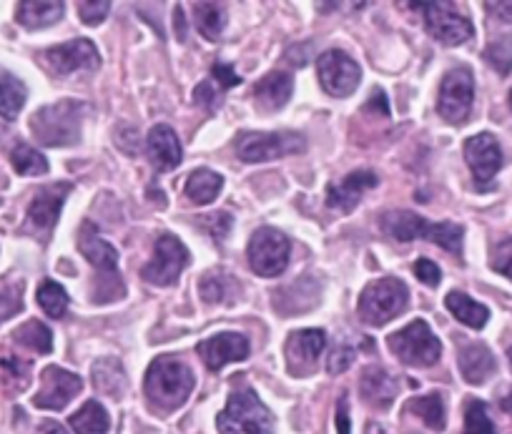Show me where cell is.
I'll return each instance as SVG.
<instances>
[{
    "mask_svg": "<svg viewBox=\"0 0 512 434\" xmlns=\"http://www.w3.org/2000/svg\"><path fill=\"white\" fill-rule=\"evenodd\" d=\"M379 226L387 236L397 241H415V239H427L432 244L442 246L450 254H462V239H465V229L460 224H452V221H427L425 216L415 214V211L407 209H392L384 211L379 216Z\"/></svg>",
    "mask_w": 512,
    "mask_h": 434,
    "instance_id": "6da1fadb",
    "label": "cell"
},
{
    "mask_svg": "<svg viewBox=\"0 0 512 434\" xmlns=\"http://www.w3.org/2000/svg\"><path fill=\"white\" fill-rule=\"evenodd\" d=\"M194 384L196 377L189 364L179 357H159L146 372V399L161 412H174L191 397Z\"/></svg>",
    "mask_w": 512,
    "mask_h": 434,
    "instance_id": "7a4b0ae2",
    "label": "cell"
},
{
    "mask_svg": "<svg viewBox=\"0 0 512 434\" xmlns=\"http://www.w3.org/2000/svg\"><path fill=\"white\" fill-rule=\"evenodd\" d=\"M83 116H86V103L66 98L53 106L38 108L31 116V131L43 146H56V149L76 146L81 141Z\"/></svg>",
    "mask_w": 512,
    "mask_h": 434,
    "instance_id": "3957f363",
    "label": "cell"
},
{
    "mask_svg": "<svg viewBox=\"0 0 512 434\" xmlns=\"http://www.w3.org/2000/svg\"><path fill=\"white\" fill-rule=\"evenodd\" d=\"M216 429L221 434H274V417L251 389H236L216 417Z\"/></svg>",
    "mask_w": 512,
    "mask_h": 434,
    "instance_id": "277c9868",
    "label": "cell"
},
{
    "mask_svg": "<svg viewBox=\"0 0 512 434\" xmlns=\"http://www.w3.org/2000/svg\"><path fill=\"white\" fill-rule=\"evenodd\" d=\"M407 302H410V292H407L405 281L395 279V276H384V279L372 281L364 289L357 312L359 319L369 327H384L405 312Z\"/></svg>",
    "mask_w": 512,
    "mask_h": 434,
    "instance_id": "5b68a950",
    "label": "cell"
},
{
    "mask_svg": "<svg viewBox=\"0 0 512 434\" xmlns=\"http://www.w3.org/2000/svg\"><path fill=\"white\" fill-rule=\"evenodd\" d=\"M307 141L297 131H244L236 136V156L246 164H264V161L284 159V156L302 154Z\"/></svg>",
    "mask_w": 512,
    "mask_h": 434,
    "instance_id": "8992f818",
    "label": "cell"
},
{
    "mask_svg": "<svg viewBox=\"0 0 512 434\" xmlns=\"http://www.w3.org/2000/svg\"><path fill=\"white\" fill-rule=\"evenodd\" d=\"M387 344H390L392 354L400 362L410 364V367H432V364H437V359L442 354L440 339L435 337L430 324L422 322V319L407 324L400 332L390 334Z\"/></svg>",
    "mask_w": 512,
    "mask_h": 434,
    "instance_id": "52a82bcc",
    "label": "cell"
},
{
    "mask_svg": "<svg viewBox=\"0 0 512 434\" xmlns=\"http://www.w3.org/2000/svg\"><path fill=\"white\" fill-rule=\"evenodd\" d=\"M249 264L251 271L264 279H272L279 276L289 264V239L279 229L272 226H264V229H256L249 239Z\"/></svg>",
    "mask_w": 512,
    "mask_h": 434,
    "instance_id": "ba28073f",
    "label": "cell"
},
{
    "mask_svg": "<svg viewBox=\"0 0 512 434\" xmlns=\"http://www.w3.org/2000/svg\"><path fill=\"white\" fill-rule=\"evenodd\" d=\"M472 101H475V76L470 68L457 66L445 73L437 96V113L447 123H462L470 116Z\"/></svg>",
    "mask_w": 512,
    "mask_h": 434,
    "instance_id": "9c48e42d",
    "label": "cell"
},
{
    "mask_svg": "<svg viewBox=\"0 0 512 434\" xmlns=\"http://www.w3.org/2000/svg\"><path fill=\"white\" fill-rule=\"evenodd\" d=\"M317 76L324 91L334 98H347L362 81V68L344 51H327L317 58Z\"/></svg>",
    "mask_w": 512,
    "mask_h": 434,
    "instance_id": "30bf717a",
    "label": "cell"
},
{
    "mask_svg": "<svg viewBox=\"0 0 512 434\" xmlns=\"http://www.w3.org/2000/svg\"><path fill=\"white\" fill-rule=\"evenodd\" d=\"M415 8H422L430 33L445 46H460L472 38L470 18L462 16L455 3H445V0L435 3L432 0V3H417Z\"/></svg>",
    "mask_w": 512,
    "mask_h": 434,
    "instance_id": "8fae6325",
    "label": "cell"
},
{
    "mask_svg": "<svg viewBox=\"0 0 512 434\" xmlns=\"http://www.w3.org/2000/svg\"><path fill=\"white\" fill-rule=\"evenodd\" d=\"M189 264V251L181 244L176 236L164 234L154 246V256H151L149 264L144 266V279L149 284L156 286H171L179 281L181 271Z\"/></svg>",
    "mask_w": 512,
    "mask_h": 434,
    "instance_id": "7c38bea8",
    "label": "cell"
},
{
    "mask_svg": "<svg viewBox=\"0 0 512 434\" xmlns=\"http://www.w3.org/2000/svg\"><path fill=\"white\" fill-rule=\"evenodd\" d=\"M43 61L58 76H68V73L76 71H96L101 66V56H98L96 46L88 38H76V41L48 48L43 53Z\"/></svg>",
    "mask_w": 512,
    "mask_h": 434,
    "instance_id": "4fadbf2b",
    "label": "cell"
},
{
    "mask_svg": "<svg viewBox=\"0 0 512 434\" xmlns=\"http://www.w3.org/2000/svg\"><path fill=\"white\" fill-rule=\"evenodd\" d=\"M81 387L83 382L78 374L61 367H46L41 374V389L33 397V404L38 409H53V412H58V409H66L76 399Z\"/></svg>",
    "mask_w": 512,
    "mask_h": 434,
    "instance_id": "5bb4252c",
    "label": "cell"
},
{
    "mask_svg": "<svg viewBox=\"0 0 512 434\" xmlns=\"http://www.w3.org/2000/svg\"><path fill=\"white\" fill-rule=\"evenodd\" d=\"M327 347V334L322 329H299L287 339V364L294 377H307L317 369L322 349Z\"/></svg>",
    "mask_w": 512,
    "mask_h": 434,
    "instance_id": "9a60e30c",
    "label": "cell"
},
{
    "mask_svg": "<svg viewBox=\"0 0 512 434\" xmlns=\"http://www.w3.org/2000/svg\"><path fill=\"white\" fill-rule=\"evenodd\" d=\"M71 189L73 186L66 184V181L38 189L36 196H33L31 206H28V216H26L28 231H43V234H48V231L56 226L58 216H61V209L63 204H66Z\"/></svg>",
    "mask_w": 512,
    "mask_h": 434,
    "instance_id": "2e32d148",
    "label": "cell"
},
{
    "mask_svg": "<svg viewBox=\"0 0 512 434\" xmlns=\"http://www.w3.org/2000/svg\"><path fill=\"white\" fill-rule=\"evenodd\" d=\"M465 161L472 169L477 186H487L502 166L500 143L492 133H477L465 141Z\"/></svg>",
    "mask_w": 512,
    "mask_h": 434,
    "instance_id": "e0dca14e",
    "label": "cell"
},
{
    "mask_svg": "<svg viewBox=\"0 0 512 434\" xmlns=\"http://www.w3.org/2000/svg\"><path fill=\"white\" fill-rule=\"evenodd\" d=\"M249 352V339H246L244 334L236 332H221L199 344L201 359H204V364L211 372H219L224 364L244 362V359L249 357Z\"/></svg>",
    "mask_w": 512,
    "mask_h": 434,
    "instance_id": "ac0fdd59",
    "label": "cell"
},
{
    "mask_svg": "<svg viewBox=\"0 0 512 434\" xmlns=\"http://www.w3.org/2000/svg\"><path fill=\"white\" fill-rule=\"evenodd\" d=\"M379 184L377 174L369 169L352 171L342 184H332L327 191V206L339 214H352L362 196Z\"/></svg>",
    "mask_w": 512,
    "mask_h": 434,
    "instance_id": "d6986e66",
    "label": "cell"
},
{
    "mask_svg": "<svg viewBox=\"0 0 512 434\" xmlns=\"http://www.w3.org/2000/svg\"><path fill=\"white\" fill-rule=\"evenodd\" d=\"M149 156L151 164L156 166V171L161 174H169L184 159V151H181L179 136L174 133V128L166 126V123H159V126L151 128L149 133Z\"/></svg>",
    "mask_w": 512,
    "mask_h": 434,
    "instance_id": "ffe728a7",
    "label": "cell"
},
{
    "mask_svg": "<svg viewBox=\"0 0 512 434\" xmlns=\"http://www.w3.org/2000/svg\"><path fill=\"white\" fill-rule=\"evenodd\" d=\"M359 392H362V399L367 404L377 409H387L397 399L400 384H397V379L387 369L367 367L362 372V379H359Z\"/></svg>",
    "mask_w": 512,
    "mask_h": 434,
    "instance_id": "44dd1931",
    "label": "cell"
},
{
    "mask_svg": "<svg viewBox=\"0 0 512 434\" xmlns=\"http://www.w3.org/2000/svg\"><path fill=\"white\" fill-rule=\"evenodd\" d=\"M78 249H81V254L86 256V259L91 261L101 274H116L118 269L116 246L108 244V241L98 234L96 226L88 224V221L83 224L81 234H78Z\"/></svg>",
    "mask_w": 512,
    "mask_h": 434,
    "instance_id": "7402d4cb",
    "label": "cell"
},
{
    "mask_svg": "<svg viewBox=\"0 0 512 434\" xmlns=\"http://www.w3.org/2000/svg\"><path fill=\"white\" fill-rule=\"evenodd\" d=\"M457 364H460V372L467 384H485L497 369L495 354L490 352L487 344L480 342L465 344L457 354Z\"/></svg>",
    "mask_w": 512,
    "mask_h": 434,
    "instance_id": "603a6c76",
    "label": "cell"
},
{
    "mask_svg": "<svg viewBox=\"0 0 512 434\" xmlns=\"http://www.w3.org/2000/svg\"><path fill=\"white\" fill-rule=\"evenodd\" d=\"M66 6L63 3H51V0H23L16 6V21L21 26L38 31V28L53 26L56 21H61Z\"/></svg>",
    "mask_w": 512,
    "mask_h": 434,
    "instance_id": "cb8c5ba5",
    "label": "cell"
},
{
    "mask_svg": "<svg viewBox=\"0 0 512 434\" xmlns=\"http://www.w3.org/2000/svg\"><path fill=\"white\" fill-rule=\"evenodd\" d=\"M93 387L101 394L113 399H121L128 387L126 372H123L121 359L116 357H101L93 362Z\"/></svg>",
    "mask_w": 512,
    "mask_h": 434,
    "instance_id": "d4e9b609",
    "label": "cell"
},
{
    "mask_svg": "<svg viewBox=\"0 0 512 434\" xmlns=\"http://www.w3.org/2000/svg\"><path fill=\"white\" fill-rule=\"evenodd\" d=\"M292 91H294V81L289 73L284 71H274L269 73V76H264L262 81L256 83L254 88V98L259 103H262L264 108H269V111H274V108H282L284 103L292 98Z\"/></svg>",
    "mask_w": 512,
    "mask_h": 434,
    "instance_id": "484cf974",
    "label": "cell"
},
{
    "mask_svg": "<svg viewBox=\"0 0 512 434\" xmlns=\"http://www.w3.org/2000/svg\"><path fill=\"white\" fill-rule=\"evenodd\" d=\"M224 189V176L216 174L211 169H199L189 176L186 181V196L194 201L196 206H209L216 201V196Z\"/></svg>",
    "mask_w": 512,
    "mask_h": 434,
    "instance_id": "4316f807",
    "label": "cell"
},
{
    "mask_svg": "<svg viewBox=\"0 0 512 434\" xmlns=\"http://www.w3.org/2000/svg\"><path fill=\"white\" fill-rule=\"evenodd\" d=\"M26 98V83L18 76H13V73L0 68V116L6 118V121L18 118L21 108L26 106Z\"/></svg>",
    "mask_w": 512,
    "mask_h": 434,
    "instance_id": "83f0119b",
    "label": "cell"
},
{
    "mask_svg": "<svg viewBox=\"0 0 512 434\" xmlns=\"http://www.w3.org/2000/svg\"><path fill=\"white\" fill-rule=\"evenodd\" d=\"M445 304H447V309H450L452 317H455L457 322L465 324V327L482 329L487 324V319H490L487 307H482V304H477L475 299L467 297V294H462V292L447 294Z\"/></svg>",
    "mask_w": 512,
    "mask_h": 434,
    "instance_id": "f1b7e54d",
    "label": "cell"
},
{
    "mask_svg": "<svg viewBox=\"0 0 512 434\" xmlns=\"http://www.w3.org/2000/svg\"><path fill=\"white\" fill-rule=\"evenodd\" d=\"M71 427L76 434H108L111 419H108L106 409H103L96 399H91V402H86L76 414H73Z\"/></svg>",
    "mask_w": 512,
    "mask_h": 434,
    "instance_id": "f546056e",
    "label": "cell"
},
{
    "mask_svg": "<svg viewBox=\"0 0 512 434\" xmlns=\"http://www.w3.org/2000/svg\"><path fill=\"white\" fill-rule=\"evenodd\" d=\"M194 21L206 41H219L226 28V8L221 3H196Z\"/></svg>",
    "mask_w": 512,
    "mask_h": 434,
    "instance_id": "4dcf8cb0",
    "label": "cell"
},
{
    "mask_svg": "<svg viewBox=\"0 0 512 434\" xmlns=\"http://www.w3.org/2000/svg\"><path fill=\"white\" fill-rule=\"evenodd\" d=\"M407 409H410V412H415L417 417H422V422H425L430 429H435V432H442V429H445V424H447L445 402H442V397L437 392L425 394V397L410 399Z\"/></svg>",
    "mask_w": 512,
    "mask_h": 434,
    "instance_id": "1f68e13d",
    "label": "cell"
},
{
    "mask_svg": "<svg viewBox=\"0 0 512 434\" xmlns=\"http://www.w3.org/2000/svg\"><path fill=\"white\" fill-rule=\"evenodd\" d=\"M13 342L21 344V347H26V349H33V352H38V354H51L53 332L46 327V324L38 322V319H31V322H26L23 327L16 329V334H13Z\"/></svg>",
    "mask_w": 512,
    "mask_h": 434,
    "instance_id": "d6a6232c",
    "label": "cell"
},
{
    "mask_svg": "<svg viewBox=\"0 0 512 434\" xmlns=\"http://www.w3.org/2000/svg\"><path fill=\"white\" fill-rule=\"evenodd\" d=\"M234 289H236V281L231 279L229 274H224V271H209V274L201 276L199 292L206 304L226 302V299L234 294Z\"/></svg>",
    "mask_w": 512,
    "mask_h": 434,
    "instance_id": "836d02e7",
    "label": "cell"
},
{
    "mask_svg": "<svg viewBox=\"0 0 512 434\" xmlns=\"http://www.w3.org/2000/svg\"><path fill=\"white\" fill-rule=\"evenodd\" d=\"M11 164L18 176H43L48 174V159L41 151L31 149L26 143H18L11 151Z\"/></svg>",
    "mask_w": 512,
    "mask_h": 434,
    "instance_id": "e575fe53",
    "label": "cell"
},
{
    "mask_svg": "<svg viewBox=\"0 0 512 434\" xmlns=\"http://www.w3.org/2000/svg\"><path fill=\"white\" fill-rule=\"evenodd\" d=\"M38 304H41L43 312L51 319H61L68 309V294L61 284L46 279L41 286H38Z\"/></svg>",
    "mask_w": 512,
    "mask_h": 434,
    "instance_id": "d590c367",
    "label": "cell"
},
{
    "mask_svg": "<svg viewBox=\"0 0 512 434\" xmlns=\"http://www.w3.org/2000/svg\"><path fill=\"white\" fill-rule=\"evenodd\" d=\"M465 434H497L490 414H487L485 402L470 399L465 407Z\"/></svg>",
    "mask_w": 512,
    "mask_h": 434,
    "instance_id": "8d00e7d4",
    "label": "cell"
},
{
    "mask_svg": "<svg viewBox=\"0 0 512 434\" xmlns=\"http://www.w3.org/2000/svg\"><path fill=\"white\" fill-rule=\"evenodd\" d=\"M485 61L495 68L500 76H507L512 71V38L502 36L497 41H492L485 48Z\"/></svg>",
    "mask_w": 512,
    "mask_h": 434,
    "instance_id": "74e56055",
    "label": "cell"
},
{
    "mask_svg": "<svg viewBox=\"0 0 512 434\" xmlns=\"http://www.w3.org/2000/svg\"><path fill=\"white\" fill-rule=\"evenodd\" d=\"M23 307V289L18 284H8L0 279V322L11 319L13 314L21 312Z\"/></svg>",
    "mask_w": 512,
    "mask_h": 434,
    "instance_id": "f35d334b",
    "label": "cell"
},
{
    "mask_svg": "<svg viewBox=\"0 0 512 434\" xmlns=\"http://www.w3.org/2000/svg\"><path fill=\"white\" fill-rule=\"evenodd\" d=\"M199 226L214 241H224L229 236L231 226H234V219H231V214H221L219 211V214H209L204 219H199Z\"/></svg>",
    "mask_w": 512,
    "mask_h": 434,
    "instance_id": "ab89813d",
    "label": "cell"
},
{
    "mask_svg": "<svg viewBox=\"0 0 512 434\" xmlns=\"http://www.w3.org/2000/svg\"><path fill=\"white\" fill-rule=\"evenodd\" d=\"M108 13H111V3L108 0H96V3L83 0V3H78V16H81V21L86 26H98V23L106 21Z\"/></svg>",
    "mask_w": 512,
    "mask_h": 434,
    "instance_id": "60d3db41",
    "label": "cell"
},
{
    "mask_svg": "<svg viewBox=\"0 0 512 434\" xmlns=\"http://www.w3.org/2000/svg\"><path fill=\"white\" fill-rule=\"evenodd\" d=\"M490 266L497 274L507 276L512 281V239H505L502 244L495 246L490 256Z\"/></svg>",
    "mask_w": 512,
    "mask_h": 434,
    "instance_id": "b9f144b4",
    "label": "cell"
},
{
    "mask_svg": "<svg viewBox=\"0 0 512 434\" xmlns=\"http://www.w3.org/2000/svg\"><path fill=\"white\" fill-rule=\"evenodd\" d=\"M357 362V349H352V347H339V349H334L332 354H329V374H342V372H347L349 367H352V364Z\"/></svg>",
    "mask_w": 512,
    "mask_h": 434,
    "instance_id": "7bdbcfd3",
    "label": "cell"
},
{
    "mask_svg": "<svg viewBox=\"0 0 512 434\" xmlns=\"http://www.w3.org/2000/svg\"><path fill=\"white\" fill-rule=\"evenodd\" d=\"M211 76H214L216 88H219V91H229V88L239 86L241 83V78L236 76L234 66H229V63H214V66H211Z\"/></svg>",
    "mask_w": 512,
    "mask_h": 434,
    "instance_id": "ee69618b",
    "label": "cell"
},
{
    "mask_svg": "<svg viewBox=\"0 0 512 434\" xmlns=\"http://www.w3.org/2000/svg\"><path fill=\"white\" fill-rule=\"evenodd\" d=\"M412 271H415L417 279H420L422 284H427V286H437L442 281L440 266H437L435 261H430V259H417L415 266H412Z\"/></svg>",
    "mask_w": 512,
    "mask_h": 434,
    "instance_id": "f6af8a7d",
    "label": "cell"
},
{
    "mask_svg": "<svg viewBox=\"0 0 512 434\" xmlns=\"http://www.w3.org/2000/svg\"><path fill=\"white\" fill-rule=\"evenodd\" d=\"M194 101L199 103V106H206L209 111H214V108H216V88L211 86L209 81L199 83V88L194 91Z\"/></svg>",
    "mask_w": 512,
    "mask_h": 434,
    "instance_id": "bcb514c9",
    "label": "cell"
},
{
    "mask_svg": "<svg viewBox=\"0 0 512 434\" xmlns=\"http://www.w3.org/2000/svg\"><path fill=\"white\" fill-rule=\"evenodd\" d=\"M337 434H352V424H349V397L342 394L337 404Z\"/></svg>",
    "mask_w": 512,
    "mask_h": 434,
    "instance_id": "7dc6e473",
    "label": "cell"
},
{
    "mask_svg": "<svg viewBox=\"0 0 512 434\" xmlns=\"http://www.w3.org/2000/svg\"><path fill=\"white\" fill-rule=\"evenodd\" d=\"M364 108H369V111H379L382 116H390V103H387V96H384L382 88H377V91L369 96L367 106H364Z\"/></svg>",
    "mask_w": 512,
    "mask_h": 434,
    "instance_id": "c3c4849f",
    "label": "cell"
},
{
    "mask_svg": "<svg viewBox=\"0 0 512 434\" xmlns=\"http://www.w3.org/2000/svg\"><path fill=\"white\" fill-rule=\"evenodd\" d=\"M485 8L502 21H512V3H485Z\"/></svg>",
    "mask_w": 512,
    "mask_h": 434,
    "instance_id": "681fc988",
    "label": "cell"
},
{
    "mask_svg": "<svg viewBox=\"0 0 512 434\" xmlns=\"http://www.w3.org/2000/svg\"><path fill=\"white\" fill-rule=\"evenodd\" d=\"M174 23H176V36H179V41H186V23H184V11H181L179 6H176V13H174Z\"/></svg>",
    "mask_w": 512,
    "mask_h": 434,
    "instance_id": "f907efd6",
    "label": "cell"
},
{
    "mask_svg": "<svg viewBox=\"0 0 512 434\" xmlns=\"http://www.w3.org/2000/svg\"><path fill=\"white\" fill-rule=\"evenodd\" d=\"M38 434H68V432L61 427V424H56V422H43L41 429H38Z\"/></svg>",
    "mask_w": 512,
    "mask_h": 434,
    "instance_id": "816d5d0a",
    "label": "cell"
},
{
    "mask_svg": "<svg viewBox=\"0 0 512 434\" xmlns=\"http://www.w3.org/2000/svg\"><path fill=\"white\" fill-rule=\"evenodd\" d=\"M507 359H510V367H512V347L507 349Z\"/></svg>",
    "mask_w": 512,
    "mask_h": 434,
    "instance_id": "f5cc1de1",
    "label": "cell"
}]
</instances>
